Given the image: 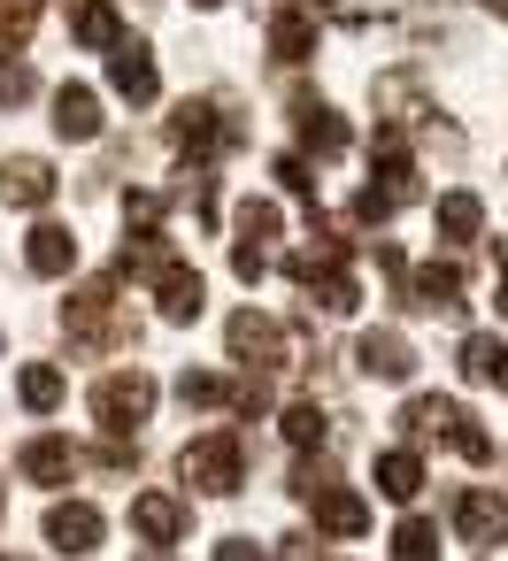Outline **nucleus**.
Wrapping results in <instances>:
<instances>
[{
	"label": "nucleus",
	"instance_id": "obj_1",
	"mask_svg": "<svg viewBox=\"0 0 508 561\" xmlns=\"http://www.w3.org/2000/svg\"><path fill=\"white\" fill-rule=\"evenodd\" d=\"M400 423H408V438H447L462 461H493V438L470 423V408H454V400H439V392L408 400V408H400Z\"/></svg>",
	"mask_w": 508,
	"mask_h": 561
},
{
	"label": "nucleus",
	"instance_id": "obj_2",
	"mask_svg": "<svg viewBox=\"0 0 508 561\" xmlns=\"http://www.w3.org/2000/svg\"><path fill=\"white\" fill-rule=\"evenodd\" d=\"M147 415H155V377H147V369H116V377L93 385V423H101L109 438H132Z\"/></svg>",
	"mask_w": 508,
	"mask_h": 561
},
{
	"label": "nucleus",
	"instance_id": "obj_3",
	"mask_svg": "<svg viewBox=\"0 0 508 561\" xmlns=\"http://www.w3.org/2000/svg\"><path fill=\"white\" fill-rule=\"evenodd\" d=\"M63 323H70V339H78V346H116V339H124L116 277H93V285H78V293H70V308H63Z\"/></svg>",
	"mask_w": 508,
	"mask_h": 561
},
{
	"label": "nucleus",
	"instance_id": "obj_4",
	"mask_svg": "<svg viewBox=\"0 0 508 561\" xmlns=\"http://www.w3.org/2000/svg\"><path fill=\"white\" fill-rule=\"evenodd\" d=\"M178 469H185V484H201V492H239V477H247V454H239V438L232 431H208V438H193L185 454H178Z\"/></svg>",
	"mask_w": 508,
	"mask_h": 561
},
{
	"label": "nucleus",
	"instance_id": "obj_5",
	"mask_svg": "<svg viewBox=\"0 0 508 561\" xmlns=\"http://www.w3.org/2000/svg\"><path fill=\"white\" fill-rule=\"evenodd\" d=\"M170 139H178L185 154H216V147H232V139H239V124H232V108H224V101H185V108L170 116Z\"/></svg>",
	"mask_w": 508,
	"mask_h": 561
},
{
	"label": "nucleus",
	"instance_id": "obj_6",
	"mask_svg": "<svg viewBox=\"0 0 508 561\" xmlns=\"http://www.w3.org/2000/svg\"><path fill=\"white\" fill-rule=\"evenodd\" d=\"M224 339H232V362H247V369H285V331H278L270 316L247 308V316H232Z\"/></svg>",
	"mask_w": 508,
	"mask_h": 561
},
{
	"label": "nucleus",
	"instance_id": "obj_7",
	"mask_svg": "<svg viewBox=\"0 0 508 561\" xmlns=\"http://www.w3.org/2000/svg\"><path fill=\"white\" fill-rule=\"evenodd\" d=\"M101 530H109V523H101L93 500H55V507H47V546H55V553H93Z\"/></svg>",
	"mask_w": 508,
	"mask_h": 561
},
{
	"label": "nucleus",
	"instance_id": "obj_8",
	"mask_svg": "<svg viewBox=\"0 0 508 561\" xmlns=\"http://www.w3.org/2000/svg\"><path fill=\"white\" fill-rule=\"evenodd\" d=\"M109 85H116L124 101H139V108H147V101L162 93V78H155V55H147L139 39H116V47H109Z\"/></svg>",
	"mask_w": 508,
	"mask_h": 561
},
{
	"label": "nucleus",
	"instance_id": "obj_9",
	"mask_svg": "<svg viewBox=\"0 0 508 561\" xmlns=\"http://www.w3.org/2000/svg\"><path fill=\"white\" fill-rule=\"evenodd\" d=\"M454 530L470 546H500L508 538V500L500 492H454Z\"/></svg>",
	"mask_w": 508,
	"mask_h": 561
},
{
	"label": "nucleus",
	"instance_id": "obj_10",
	"mask_svg": "<svg viewBox=\"0 0 508 561\" xmlns=\"http://www.w3.org/2000/svg\"><path fill=\"white\" fill-rule=\"evenodd\" d=\"M0 201H9V208H47L55 201V170L39 154H9V162H0Z\"/></svg>",
	"mask_w": 508,
	"mask_h": 561
},
{
	"label": "nucleus",
	"instance_id": "obj_11",
	"mask_svg": "<svg viewBox=\"0 0 508 561\" xmlns=\"http://www.w3.org/2000/svg\"><path fill=\"white\" fill-rule=\"evenodd\" d=\"M293 131H301V147H308V154H324V162H339V154H347V124H339L324 101H308V93L293 101Z\"/></svg>",
	"mask_w": 508,
	"mask_h": 561
},
{
	"label": "nucleus",
	"instance_id": "obj_12",
	"mask_svg": "<svg viewBox=\"0 0 508 561\" xmlns=\"http://www.w3.org/2000/svg\"><path fill=\"white\" fill-rule=\"evenodd\" d=\"M408 300H416L424 316H454V308H462V262H424V270L408 277Z\"/></svg>",
	"mask_w": 508,
	"mask_h": 561
},
{
	"label": "nucleus",
	"instance_id": "obj_13",
	"mask_svg": "<svg viewBox=\"0 0 508 561\" xmlns=\"http://www.w3.org/2000/svg\"><path fill=\"white\" fill-rule=\"evenodd\" d=\"M155 293H162V323H193V316L208 308V285H201V270H185V262H162Z\"/></svg>",
	"mask_w": 508,
	"mask_h": 561
},
{
	"label": "nucleus",
	"instance_id": "obj_14",
	"mask_svg": "<svg viewBox=\"0 0 508 561\" xmlns=\"http://www.w3.org/2000/svg\"><path fill=\"white\" fill-rule=\"evenodd\" d=\"M354 362H362V377H385V385H400V377L416 369V346H408L400 331H362Z\"/></svg>",
	"mask_w": 508,
	"mask_h": 561
},
{
	"label": "nucleus",
	"instance_id": "obj_15",
	"mask_svg": "<svg viewBox=\"0 0 508 561\" xmlns=\"http://www.w3.org/2000/svg\"><path fill=\"white\" fill-rule=\"evenodd\" d=\"M132 530H139L147 546H178V530H185V507H178L170 492H139V500H132Z\"/></svg>",
	"mask_w": 508,
	"mask_h": 561
},
{
	"label": "nucleus",
	"instance_id": "obj_16",
	"mask_svg": "<svg viewBox=\"0 0 508 561\" xmlns=\"http://www.w3.org/2000/svg\"><path fill=\"white\" fill-rule=\"evenodd\" d=\"M308 507H316V523H324L331 538H362V530H370V507H362V500H354L347 484H324V492H316Z\"/></svg>",
	"mask_w": 508,
	"mask_h": 561
},
{
	"label": "nucleus",
	"instance_id": "obj_17",
	"mask_svg": "<svg viewBox=\"0 0 508 561\" xmlns=\"http://www.w3.org/2000/svg\"><path fill=\"white\" fill-rule=\"evenodd\" d=\"M55 131H63V139H78V147H86V139H101V101H93L86 85H63V93H55Z\"/></svg>",
	"mask_w": 508,
	"mask_h": 561
},
{
	"label": "nucleus",
	"instance_id": "obj_18",
	"mask_svg": "<svg viewBox=\"0 0 508 561\" xmlns=\"http://www.w3.org/2000/svg\"><path fill=\"white\" fill-rule=\"evenodd\" d=\"M24 262H32V277H63V270L78 262V239H70L63 224H39V231L24 239Z\"/></svg>",
	"mask_w": 508,
	"mask_h": 561
},
{
	"label": "nucleus",
	"instance_id": "obj_19",
	"mask_svg": "<svg viewBox=\"0 0 508 561\" xmlns=\"http://www.w3.org/2000/svg\"><path fill=\"white\" fill-rule=\"evenodd\" d=\"M24 477L32 484H70L78 477V446L70 438H32L24 446Z\"/></svg>",
	"mask_w": 508,
	"mask_h": 561
},
{
	"label": "nucleus",
	"instance_id": "obj_20",
	"mask_svg": "<svg viewBox=\"0 0 508 561\" xmlns=\"http://www.w3.org/2000/svg\"><path fill=\"white\" fill-rule=\"evenodd\" d=\"M462 377H470V385H500V392H508V346H500L493 331L462 339Z\"/></svg>",
	"mask_w": 508,
	"mask_h": 561
},
{
	"label": "nucleus",
	"instance_id": "obj_21",
	"mask_svg": "<svg viewBox=\"0 0 508 561\" xmlns=\"http://www.w3.org/2000/svg\"><path fill=\"white\" fill-rule=\"evenodd\" d=\"M270 55H278V62H308V55H316V16H301V9L270 16Z\"/></svg>",
	"mask_w": 508,
	"mask_h": 561
},
{
	"label": "nucleus",
	"instance_id": "obj_22",
	"mask_svg": "<svg viewBox=\"0 0 508 561\" xmlns=\"http://www.w3.org/2000/svg\"><path fill=\"white\" fill-rule=\"evenodd\" d=\"M377 492H385V500H416V492H424V461H416L408 446L377 454Z\"/></svg>",
	"mask_w": 508,
	"mask_h": 561
},
{
	"label": "nucleus",
	"instance_id": "obj_23",
	"mask_svg": "<svg viewBox=\"0 0 508 561\" xmlns=\"http://www.w3.org/2000/svg\"><path fill=\"white\" fill-rule=\"evenodd\" d=\"M477 224H485V201H477V193H447V201H439V239L462 247V239H477Z\"/></svg>",
	"mask_w": 508,
	"mask_h": 561
},
{
	"label": "nucleus",
	"instance_id": "obj_24",
	"mask_svg": "<svg viewBox=\"0 0 508 561\" xmlns=\"http://www.w3.org/2000/svg\"><path fill=\"white\" fill-rule=\"evenodd\" d=\"M16 392H24L32 415H47V408H63V369H55V362H32V369L16 377Z\"/></svg>",
	"mask_w": 508,
	"mask_h": 561
},
{
	"label": "nucleus",
	"instance_id": "obj_25",
	"mask_svg": "<svg viewBox=\"0 0 508 561\" xmlns=\"http://www.w3.org/2000/svg\"><path fill=\"white\" fill-rule=\"evenodd\" d=\"M70 32H78L86 47H116V39H124V32H116V9H109V0H78Z\"/></svg>",
	"mask_w": 508,
	"mask_h": 561
},
{
	"label": "nucleus",
	"instance_id": "obj_26",
	"mask_svg": "<svg viewBox=\"0 0 508 561\" xmlns=\"http://www.w3.org/2000/svg\"><path fill=\"white\" fill-rule=\"evenodd\" d=\"M232 392H239V385H232V377H208V369H185V377H178V400H185V408H232Z\"/></svg>",
	"mask_w": 508,
	"mask_h": 561
},
{
	"label": "nucleus",
	"instance_id": "obj_27",
	"mask_svg": "<svg viewBox=\"0 0 508 561\" xmlns=\"http://www.w3.org/2000/svg\"><path fill=\"white\" fill-rule=\"evenodd\" d=\"M393 561H439V530H431L424 515H408V523L393 530Z\"/></svg>",
	"mask_w": 508,
	"mask_h": 561
},
{
	"label": "nucleus",
	"instance_id": "obj_28",
	"mask_svg": "<svg viewBox=\"0 0 508 561\" xmlns=\"http://www.w3.org/2000/svg\"><path fill=\"white\" fill-rule=\"evenodd\" d=\"M285 438H293V446H324V438H331L324 408H316V400H293V408H285Z\"/></svg>",
	"mask_w": 508,
	"mask_h": 561
},
{
	"label": "nucleus",
	"instance_id": "obj_29",
	"mask_svg": "<svg viewBox=\"0 0 508 561\" xmlns=\"http://www.w3.org/2000/svg\"><path fill=\"white\" fill-rule=\"evenodd\" d=\"M32 24H39V0H0V55L24 47V39H32Z\"/></svg>",
	"mask_w": 508,
	"mask_h": 561
},
{
	"label": "nucleus",
	"instance_id": "obj_30",
	"mask_svg": "<svg viewBox=\"0 0 508 561\" xmlns=\"http://www.w3.org/2000/svg\"><path fill=\"white\" fill-rule=\"evenodd\" d=\"M278 224H285V216H278V201H247V208H239V239H247V247L278 239Z\"/></svg>",
	"mask_w": 508,
	"mask_h": 561
},
{
	"label": "nucleus",
	"instance_id": "obj_31",
	"mask_svg": "<svg viewBox=\"0 0 508 561\" xmlns=\"http://www.w3.org/2000/svg\"><path fill=\"white\" fill-rule=\"evenodd\" d=\"M32 93H39V78H32V62H16V55H0V101H9V108H16V101H32Z\"/></svg>",
	"mask_w": 508,
	"mask_h": 561
},
{
	"label": "nucleus",
	"instance_id": "obj_32",
	"mask_svg": "<svg viewBox=\"0 0 508 561\" xmlns=\"http://www.w3.org/2000/svg\"><path fill=\"white\" fill-rule=\"evenodd\" d=\"M270 178H278L293 201H316V178H308V162H301V154H278V170H270Z\"/></svg>",
	"mask_w": 508,
	"mask_h": 561
},
{
	"label": "nucleus",
	"instance_id": "obj_33",
	"mask_svg": "<svg viewBox=\"0 0 508 561\" xmlns=\"http://www.w3.org/2000/svg\"><path fill=\"white\" fill-rule=\"evenodd\" d=\"M216 561H262V546H255V538H224Z\"/></svg>",
	"mask_w": 508,
	"mask_h": 561
},
{
	"label": "nucleus",
	"instance_id": "obj_34",
	"mask_svg": "<svg viewBox=\"0 0 508 561\" xmlns=\"http://www.w3.org/2000/svg\"><path fill=\"white\" fill-rule=\"evenodd\" d=\"M493 262H500V285H508V247H493Z\"/></svg>",
	"mask_w": 508,
	"mask_h": 561
},
{
	"label": "nucleus",
	"instance_id": "obj_35",
	"mask_svg": "<svg viewBox=\"0 0 508 561\" xmlns=\"http://www.w3.org/2000/svg\"><path fill=\"white\" fill-rule=\"evenodd\" d=\"M293 9H324V0H293Z\"/></svg>",
	"mask_w": 508,
	"mask_h": 561
},
{
	"label": "nucleus",
	"instance_id": "obj_36",
	"mask_svg": "<svg viewBox=\"0 0 508 561\" xmlns=\"http://www.w3.org/2000/svg\"><path fill=\"white\" fill-rule=\"evenodd\" d=\"M201 9H216V0H201Z\"/></svg>",
	"mask_w": 508,
	"mask_h": 561
},
{
	"label": "nucleus",
	"instance_id": "obj_37",
	"mask_svg": "<svg viewBox=\"0 0 508 561\" xmlns=\"http://www.w3.org/2000/svg\"><path fill=\"white\" fill-rule=\"evenodd\" d=\"M0 346H9V339H0Z\"/></svg>",
	"mask_w": 508,
	"mask_h": 561
}]
</instances>
